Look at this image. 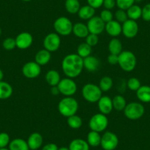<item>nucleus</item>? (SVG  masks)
<instances>
[{"mask_svg":"<svg viewBox=\"0 0 150 150\" xmlns=\"http://www.w3.org/2000/svg\"><path fill=\"white\" fill-rule=\"evenodd\" d=\"M22 74L24 77L29 79H34L38 77L41 73V66L35 61L26 63L22 67Z\"/></svg>","mask_w":150,"mask_h":150,"instance_id":"11","label":"nucleus"},{"mask_svg":"<svg viewBox=\"0 0 150 150\" xmlns=\"http://www.w3.org/2000/svg\"><path fill=\"white\" fill-rule=\"evenodd\" d=\"M113 86V81L110 77H103L99 81V87L102 92H107L110 90Z\"/></svg>","mask_w":150,"mask_h":150,"instance_id":"34","label":"nucleus"},{"mask_svg":"<svg viewBox=\"0 0 150 150\" xmlns=\"http://www.w3.org/2000/svg\"><path fill=\"white\" fill-rule=\"evenodd\" d=\"M17 48L20 50H27L30 48L33 43V37L30 33L22 32L15 38Z\"/></svg>","mask_w":150,"mask_h":150,"instance_id":"14","label":"nucleus"},{"mask_svg":"<svg viewBox=\"0 0 150 150\" xmlns=\"http://www.w3.org/2000/svg\"><path fill=\"white\" fill-rule=\"evenodd\" d=\"M57 108L62 116L68 118L77 113L79 104L74 98L71 96H66L59 102Z\"/></svg>","mask_w":150,"mask_h":150,"instance_id":"2","label":"nucleus"},{"mask_svg":"<svg viewBox=\"0 0 150 150\" xmlns=\"http://www.w3.org/2000/svg\"><path fill=\"white\" fill-rule=\"evenodd\" d=\"M127 14L129 19L136 20L141 18V14H142V8L137 5H133L127 10Z\"/></svg>","mask_w":150,"mask_h":150,"instance_id":"28","label":"nucleus"},{"mask_svg":"<svg viewBox=\"0 0 150 150\" xmlns=\"http://www.w3.org/2000/svg\"><path fill=\"white\" fill-rule=\"evenodd\" d=\"M67 124L71 129H77L83 125V120L80 116L75 114L67 118Z\"/></svg>","mask_w":150,"mask_h":150,"instance_id":"32","label":"nucleus"},{"mask_svg":"<svg viewBox=\"0 0 150 150\" xmlns=\"http://www.w3.org/2000/svg\"><path fill=\"white\" fill-rule=\"evenodd\" d=\"M86 25L88 28L89 33L97 35L103 33L105 29V23L101 19L100 17L95 16L88 20Z\"/></svg>","mask_w":150,"mask_h":150,"instance_id":"12","label":"nucleus"},{"mask_svg":"<svg viewBox=\"0 0 150 150\" xmlns=\"http://www.w3.org/2000/svg\"><path fill=\"white\" fill-rule=\"evenodd\" d=\"M97 104L99 111L104 115L110 113L113 109L112 99H110L108 96H102V97L97 102Z\"/></svg>","mask_w":150,"mask_h":150,"instance_id":"15","label":"nucleus"},{"mask_svg":"<svg viewBox=\"0 0 150 150\" xmlns=\"http://www.w3.org/2000/svg\"><path fill=\"white\" fill-rule=\"evenodd\" d=\"M69 148L70 150H89L90 146L86 140L76 138L71 141Z\"/></svg>","mask_w":150,"mask_h":150,"instance_id":"23","label":"nucleus"},{"mask_svg":"<svg viewBox=\"0 0 150 150\" xmlns=\"http://www.w3.org/2000/svg\"><path fill=\"white\" fill-rule=\"evenodd\" d=\"M99 17L101 18V19L104 21V22L106 24V23L109 22V21L113 20V14L109 10H103V11L101 12L100 16Z\"/></svg>","mask_w":150,"mask_h":150,"instance_id":"40","label":"nucleus"},{"mask_svg":"<svg viewBox=\"0 0 150 150\" xmlns=\"http://www.w3.org/2000/svg\"><path fill=\"white\" fill-rule=\"evenodd\" d=\"M41 150H58V147L55 144L50 143V144H47L44 146Z\"/></svg>","mask_w":150,"mask_h":150,"instance_id":"46","label":"nucleus"},{"mask_svg":"<svg viewBox=\"0 0 150 150\" xmlns=\"http://www.w3.org/2000/svg\"><path fill=\"white\" fill-rule=\"evenodd\" d=\"M8 149L10 150H29L27 141L22 138H15L10 142Z\"/></svg>","mask_w":150,"mask_h":150,"instance_id":"25","label":"nucleus"},{"mask_svg":"<svg viewBox=\"0 0 150 150\" xmlns=\"http://www.w3.org/2000/svg\"><path fill=\"white\" fill-rule=\"evenodd\" d=\"M136 96L141 102H150V86H141L136 91Z\"/></svg>","mask_w":150,"mask_h":150,"instance_id":"22","label":"nucleus"},{"mask_svg":"<svg viewBox=\"0 0 150 150\" xmlns=\"http://www.w3.org/2000/svg\"><path fill=\"white\" fill-rule=\"evenodd\" d=\"M29 149L31 150H38L43 144V137L39 132H33L27 141Z\"/></svg>","mask_w":150,"mask_h":150,"instance_id":"18","label":"nucleus"},{"mask_svg":"<svg viewBox=\"0 0 150 150\" xmlns=\"http://www.w3.org/2000/svg\"><path fill=\"white\" fill-rule=\"evenodd\" d=\"M60 93L65 96H72L76 93L77 90V86L73 79L66 77L61 79L60 83L57 85Z\"/></svg>","mask_w":150,"mask_h":150,"instance_id":"8","label":"nucleus"},{"mask_svg":"<svg viewBox=\"0 0 150 150\" xmlns=\"http://www.w3.org/2000/svg\"><path fill=\"white\" fill-rule=\"evenodd\" d=\"M113 109L117 111H124L127 105V102L125 98L122 95H116L112 99Z\"/></svg>","mask_w":150,"mask_h":150,"instance_id":"31","label":"nucleus"},{"mask_svg":"<svg viewBox=\"0 0 150 150\" xmlns=\"http://www.w3.org/2000/svg\"><path fill=\"white\" fill-rule=\"evenodd\" d=\"M113 17H115L116 21L119 22L120 24H123L124 22L128 19L127 14V11H124V10L119 9L115 12V14L113 15Z\"/></svg>","mask_w":150,"mask_h":150,"instance_id":"35","label":"nucleus"},{"mask_svg":"<svg viewBox=\"0 0 150 150\" xmlns=\"http://www.w3.org/2000/svg\"><path fill=\"white\" fill-rule=\"evenodd\" d=\"M82 95L86 101L91 103H95L102 97V91L97 85L88 83L83 87Z\"/></svg>","mask_w":150,"mask_h":150,"instance_id":"4","label":"nucleus"},{"mask_svg":"<svg viewBox=\"0 0 150 150\" xmlns=\"http://www.w3.org/2000/svg\"><path fill=\"white\" fill-rule=\"evenodd\" d=\"M21 1H23V2H30L32 0H21Z\"/></svg>","mask_w":150,"mask_h":150,"instance_id":"52","label":"nucleus"},{"mask_svg":"<svg viewBox=\"0 0 150 150\" xmlns=\"http://www.w3.org/2000/svg\"><path fill=\"white\" fill-rule=\"evenodd\" d=\"M51 93L53 95H57L60 93V91H59V89L57 86H52L51 88Z\"/></svg>","mask_w":150,"mask_h":150,"instance_id":"47","label":"nucleus"},{"mask_svg":"<svg viewBox=\"0 0 150 150\" xmlns=\"http://www.w3.org/2000/svg\"><path fill=\"white\" fill-rule=\"evenodd\" d=\"M63 72L69 78H75L81 74L83 69V59L77 54H67L62 60Z\"/></svg>","mask_w":150,"mask_h":150,"instance_id":"1","label":"nucleus"},{"mask_svg":"<svg viewBox=\"0 0 150 150\" xmlns=\"http://www.w3.org/2000/svg\"><path fill=\"white\" fill-rule=\"evenodd\" d=\"M101 62L99 59L95 56L90 55L83 59V67L88 71L94 72L96 71L100 68Z\"/></svg>","mask_w":150,"mask_h":150,"instance_id":"17","label":"nucleus"},{"mask_svg":"<svg viewBox=\"0 0 150 150\" xmlns=\"http://www.w3.org/2000/svg\"><path fill=\"white\" fill-rule=\"evenodd\" d=\"M2 47L5 50H8V51H11L15 49L16 47V44L15 38H7L4 40L3 43H2Z\"/></svg>","mask_w":150,"mask_h":150,"instance_id":"38","label":"nucleus"},{"mask_svg":"<svg viewBox=\"0 0 150 150\" xmlns=\"http://www.w3.org/2000/svg\"><path fill=\"white\" fill-rule=\"evenodd\" d=\"M73 25L71 21L65 16L57 18L53 24L56 33L62 36L69 35L72 33Z\"/></svg>","mask_w":150,"mask_h":150,"instance_id":"6","label":"nucleus"},{"mask_svg":"<svg viewBox=\"0 0 150 150\" xmlns=\"http://www.w3.org/2000/svg\"><path fill=\"white\" fill-rule=\"evenodd\" d=\"M86 43L88 44L90 47H95L99 43V37L97 35L89 33L88 35L86 38Z\"/></svg>","mask_w":150,"mask_h":150,"instance_id":"41","label":"nucleus"},{"mask_svg":"<svg viewBox=\"0 0 150 150\" xmlns=\"http://www.w3.org/2000/svg\"><path fill=\"white\" fill-rule=\"evenodd\" d=\"M87 2L88 5H90L94 9H97L102 6L104 0H87Z\"/></svg>","mask_w":150,"mask_h":150,"instance_id":"44","label":"nucleus"},{"mask_svg":"<svg viewBox=\"0 0 150 150\" xmlns=\"http://www.w3.org/2000/svg\"><path fill=\"white\" fill-rule=\"evenodd\" d=\"M101 138H102V136L100 135L99 132L91 130L88 134L86 141L90 146L97 147L100 145Z\"/></svg>","mask_w":150,"mask_h":150,"instance_id":"29","label":"nucleus"},{"mask_svg":"<svg viewBox=\"0 0 150 150\" xmlns=\"http://www.w3.org/2000/svg\"><path fill=\"white\" fill-rule=\"evenodd\" d=\"M11 142V138L7 132H1L0 133V149L6 148L9 146Z\"/></svg>","mask_w":150,"mask_h":150,"instance_id":"39","label":"nucleus"},{"mask_svg":"<svg viewBox=\"0 0 150 150\" xmlns=\"http://www.w3.org/2000/svg\"><path fill=\"white\" fill-rule=\"evenodd\" d=\"M65 8L69 13L76 14L78 13L81 6L79 0H66Z\"/></svg>","mask_w":150,"mask_h":150,"instance_id":"30","label":"nucleus"},{"mask_svg":"<svg viewBox=\"0 0 150 150\" xmlns=\"http://www.w3.org/2000/svg\"><path fill=\"white\" fill-rule=\"evenodd\" d=\"M145 109L142 104L139 102H132L127 104L125 110L124 114L129 120H137L144 116Z\"/></svg>","mask_w":150,"mask_h":150,"instance_id":"5","label":"nucleus"},{"mask_svg":"<svg viewBox=\"0 0 150 150\" xmlns=\"http://www.w3.org/2000/svg\"><path fill=\"white\" fill-rule=\"evenodd\" d=\"M118 64L125 71H132L137 65V58L131 51H122L119 54Z\"/></svg>","mask_w":150,"mask_h":150,"instance_id":"3","label":"nucleus"},{"mask_svg":"<svg viewBox=\"0 0 150 150\" xmlns=\"http://www.w3.org/2000/svg\"><path fill=\"white\" fill-rule=\"evenodd\" d=\"M116 5V0H104L102 6H104L105 9L111 11V10L113 9V8H115Z\"/></svg>","mask_w":150,"mask_h":150,"instance_id":"43","label":"nucleus"},{"mask_svg":"<svg viewBox=\"0 0 150 150\" xmlns=\"http://www.w3.org/2000/svg\"><path fill=\"white\" fill-rule=\"evenodd\" d=\"M105 30L110 36L113 38L117 37L122 33V24L116 20H112L105 24Z\"/></svg>","mask_w":150,"mask_h":150,"instance_id":"16","label":"nucleus"},{"mask_svg":"<svg viewBox=\"0 0 150 150\" xmlns=\"http://www.w3.org/2000/svg\"><path fill=\"white\" fill-rule=\"evenodd\" d=\"M1 35H2V29L0 28V36H1Z\"/></svg>","mask_w":150,"mask_h":150,"instance_id":"53","label":"nucleus"},{"mask_svg":"<svg viewBox=\"0 0 150 150\" xmlns=\"http://www.w3.org/2000/svg\"><path fill=\"white\" fill-rule=\"evenodd\" d=\"M141 18L145 21H150V3L146 4L142 8Z\"/></svg>","mask_w":150,"mask_h":150,"instance_id":"42","label":"nucleus"},{"mask_svg":"<svg viewBox=\"0 0 150 150\" xmlns=\"http://www.w3.org/2000/svg\"><path fill=\"white\" fill-rule=\"evenodd\" d=\"M141 86V82L136 77H131L127 81V87L132 91H137Z\"/></svg>","mask_w":150,"mask_h":150,"instance_id":"36","label":"nucleus"},{"mask_svg":"<svg viewBox=\"0 0 150 150\" xmlns=\"http://www.w3.org/2000/svg\"><path fill=\"white\" fill-rule=\"evenodd\" d=\"M119 145V138L114 132L107 131L102 135L100 146L104 150H114Z\"/></svg>","mask_w":150,"mask_h":150,"instance_id":"9","label":"nucleus"},{"mask_svg":"<svg viewBox=\"0 0 150 150\" xmlns=\"http://www.w3.org/2000/svg\"><path fill=\"white\" fill-rule=\"evenodd\" d=\"M77 14H78V16L80 18L83 20H88V21L92 17L94 16L95 9L88 5H85V6L80 8Z\"/></svg>","mask_w":150,"mask_h":150,"instance_id":"26","label":"nucleus"},{"mask_svg":"<svg viewBox=\"0 0 150 150\" xmlns=\"http://www.w3.org/2000/svg\"><path fill=\"white\" fill-rule=\"evenodd\" d=\"M141 2H142V0H135V2H137V3H139Z\"/></svg>","mask_w":150,"mask_h":150,"instance_id":"50","label":"nucleus"},{"mask_svg":"<svg viewBox=\"0 0 150 150\" xmlns=\"http://www.w3.org/2000/svg\"><path fill=\"white\" fill-rule=\"evenodd\" d=\"M118 61H119V55L113 54H110L108 56V63L109 64L114 66V65L118 64Z\"/></svg>","mask_w":150,"mask_h":150,"instance_id":"45","label":"nucleus"},{"mask_svg":"<svg viewBox=\"0 0 150 150\" xmlns=\"http://www.w3.org/2000/svg\"><path fill=\"white\" fill-rule=\"evenodd\" d=\"M122 34L127 38H133L138 33V24L136 21L128 18L125 22L122 24Z\"/></svg>","mask_w":150,"mask_h":150,"instance_id":"13","label":"nucleus"},{"mask_svg":"<svg viewBox=\"0 0 150 150\" xmlns=\"http://www.w3.org/2000/svg\"><path fill=\"white\" fill-rule=\"evenodd\" d=\"M60 44H61L60 37L56 33H49L47 35H46L43 41L44 48L50 52H54L58 50Z\"/></svg>","mask_w":150,"mask_h":150,"instance_id":"10","label":"nucleus"},{"mask_svg":"<svg viewBox=\"0 0 150 150\" xmlns=\"http://www.w3.org/2000/svg\"><path fill=\"white\" fill-rule=\"evenodd\" d=\"M72 33L79 38H86L89 35V30L86 24L83 23H76L73 25Z\"/></svg>","mask_w":150,"mask_h":150,"instance_id":"20","label":"nucleus"},{"mask_svg":"<svg viewBox=\"0 0 150 150\" xmlns=\"http://www.w3.org/2000/svg\"><path fill=\"white\" fill-rule=\"evenodd\" d=\"M45 79L47 83L50 85L51 87L52 86H57L58 83H60V75L58 71L56 70L52 69L47 71V74L45 76Z\"/></svg>","mask_w":150,"mask_h":150,"instance_id":"21","label":"nucleus"},{"mask_svg":"<svg viewBox=\"0 0 150 150\" xmlns=\"http://www.w3.org/2000/svg\"><path fill=\"white\" fill-rule=\"evenodd\" d=\"M58 150H70L69 147H60V148H58Z\"/></svg>","mask_w":150,"mask_h":150,"instance_id":"49","label":"nucleus"},{"mask_svg":"<svg viewBox=\"0 0 150 150\" xmlns=\"http://www.w3.org/2000/svg\"><path fill=\"white\" fill-rule=\"evenodd\" d=\"M108 51H109L110 54L119 55L123 51L122 43L121 42L120 40L115 38L110 40L108 44Z\"/></svg>","mask_w":150,"mask_h":150,"instance_id":"27","label":"nucleus"},{"mask_svg":"<svg viewBox=\"0 0 150 150\" xmlns=\"http://www.w3.org/2000/svg\"><path fill=\"white\" fill-rule=\"evenodd\" d=\"M0 150H10V149L8 148H2V149H0Z\"/></svg>","mask_w":150,"mask_h":150,"instance_id":"51","label":"nucleus"},{"mask_svg":"<svg viewBox=\"0 0 150 150\" xmlns=\"http://www.w3.org/2000/svg\"><path fill=\"white\" fill-rule=\"evenodd\" d=\"M4 78V73L2 71V69H0V81H2Z\"/></svg>","mask_w":150,"mask_h":150,"instance_id":"48","label":"nucleus"},{"mask_svg":"<svg viewBox=\"0 0 150 150\" xmlns=\"http://www.w3.org/2000/svg\"><path fill=\"white\" fill-rule=\"evenodd\" d=\"M77 51V54L82 58L84 59L91 55L92 52V47H90L88 44H86V42L82 43L78 46Z\"/></svg>","mask_w":150,"mask_h":150,"instance_id":"33","label":"nucleus"},{"mask_svg":"<svg viewBox=\"0 0 150 150\" xmlns=\"http://www.w3.org/2000/svg\"><path fill=\"white\" fill-rule=\"evenodd\" d=\"M13 88L8 83L5 81H0V99L5 100L12 96Z\"/></svg>","mask_w":150,"mask_h":150,"instance_id":"24","label":"nucleus"},{"mask_svg":"<svg viewBox=\"0 0 150 150\" xmlns=\"http://www.w3.org/2000/svg\"><path fill=\"white\" fill-rule=\"evenodd\" d=\"M50 60H51V52L47 51L45 49L39 50L36 53L35 57V62H36L41 66L48 64Z\"/></svg>","mask_w":150,"mask_h":150,"instance_id":"19","label":"nucleus"},{"mask_svg":"<svg viewBox=\"0 0 150 150\" xmlns=\"http://www.w3.org/2000/svg\"><path fill=\"white\" fill-rule=\"evenodd\" d=\"M116 5L119 9L127 11L135 3V0H116Z\"/></svg>","mask_w":150,"mask_h":150,"instance_id":"37","label":"nucleus"},{"mask_svg":"<svg viewBox=\"0 0 150 150\" xmlns=\"http://www.w3.org/2000/svg\"><path fill=\"white\" fill-rule=\"evenodd\" d=\"M89 127L91 130L97 132H102L107 129L108 126V119L106 115L101 112L94 114L89 121Z\"/></svg>","mask_w":150,"mask_h":150,"instance_id":"7","label":"nucleus"}]
</instances>
